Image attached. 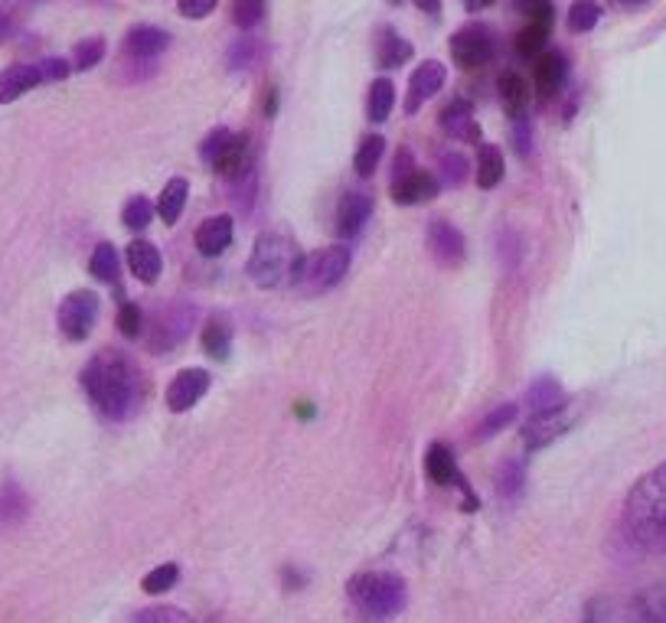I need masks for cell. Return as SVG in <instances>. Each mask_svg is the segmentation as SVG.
Here are the masks:
<instances>
[{"instance_id": "74e56055", "label": "cell", "mask_w": 666, "mask_h": 623, "mask_svg": "<svg viewBox=\"0 0 666 623\" xmlns=\"http://www.w3.org/2000/svg\"><path fill=\"white\" fill-rule=\"evenodd\" d=\"M601 20V7L594 0H575L569 10V26L575 33H588Z\"/></svg>"}, {"instance_id": "1f68e13d", "label": "cell", "mask_w": 666, "mask_h": 623, "mask_svg": "<svg viewBox=\"0 0 666 623\" xmlns=\"http://www.w3.org/2000/svg\"><path fill=\"white\" fill-rule=\"evenodd\" d=\"M89 271H92V277H98V281H105V284H114V281H118V271H121V262H118V252H114V245H108V242H98L96 252H92V262H89Z\"/></svg>"}, {"instance_id": "cb8c5ba5", "label": "cell", "mask_w": 666, "mask_h": 623, "mask_svg": "<svg viewBox=\"0 0 666 623\" xmlns=\"http://www.w3.org/2000/svg\"><path fill=\"white\" fill-rule=\"evenodd\" d=\"M412 53H415L412 43L402 40L395 30H380V36H376V63H380V69H398L402 63H408Z\"/></svg>"}, {"instance_id": "f35d334b", "label": "cell", "mask_w": 666, "mask_h": 623, "mask_svg": "<svg viewBox=\"0 0 666 623\" xmlns=\"http://www.w3.org/2000/svg\"><path fill=\"white\" fill-rule=\"evenodd\" d=\"M177 581H181V568H177V565H161V568H154V571L141 581V588H144L148 594H167Z\"/></svg>"}, {"instance_id": "836d02e7", "label": "cell", "mask_w": 666, "mask_h": 623, "mask_svg": "<svg viewBox=\"0 0 666 623\" xmlns=\"http://www.w3.org/2000/svg\"><path fill=\"white\" fill-rule=\"evenodd\" d=\"M128 623H196L184 611V608H171V604H154V608H144V611H134Z\"/></svg>"}, {"instance_id": "f907efd6", "label": "cell", "mask_w": 666, "mask_h": 623, "mask_svg": "<svg viewBox=\"0 0 666 623\" xmlns=\"http://www.w3.org/2000/svg\"><path fill=\"white\" fill-rule=\"evenodd\" d=\"M285 584L287 588H301V584H307V575H301L294 568H285Z\"/></svg>"}, {"instance_id": "484cf974", "label": "cell", "mask_w": 666, "mask_h": 623, "mask_svg": "<svg viewBox=\"0 0 666 623\" xmlns=\"http://www.w3.org/2000/svg\"><path fill=\"white\" fill-rule=\"evenodd\" d=\"M503 154H500V147H493V144H483L480 147V154H477V186L480 189H493L500 179H503Z\"/></svg>"}, {"instance_id": "60d3db41", "label": "cell", "mask_w": 666, "mask_h": 623, "mask_svg": "<svg viewBox=\"0 0 666 623\" xmlns=\"http://www.w3.org/2000/svg\"><path fill=\"white\" fill-rule=\"evenodd\" d=\"M262 13H265L262 0H236V7H232V17L242 30H252L262 20Z\"/></svg>"}, {"instance_id": "e575fe53", "label": "cell", "mask_w": 666, "mask_h": 623, "mask_svg": "<svg viewBox=\"0 0 666 623\" xmlns=\"http://www.w3.org/2000/svg\"><path fill=\"white\" fill-rule=\"evenodd\" d=\"M151 216H154V206H151L148 196H131L124 203V212H121V219H124V226L131 232H144L151 226Z\"/></svg>"}, {"instance_id": "db71d44e", "label": "cell", "mask_w": 666, "mask_h": 623, "mask_svg": "<svg viewBox=\"0 0 666 623\" xmlns=\"http://www.w3.org/2000/svg\"><path fill=\"white\" fill-rule=\"evenodd\" d=\"M627 3H634V0H627Z\"/></svg>"}, {"instance_id": "d4e9b609", "label": "cell", "mask_w": 666, "mask_h": 623, "mask_svg": "<svg viewBox=\"0 0 666 623\" xmlns=\"http://www.w3.org/2000/svg\"><path fill=\"white\" fill-rule=\"evenodd\" d=\"M187 196H190V183L184 177L171 179V183L164 186V193H161V199H157V212H161V219H164L167 226H174V222L184 216Z\"/></svg>"}, {"instance_id": "5bb4252c", "label": "cell", "mask_w": 666, "mask_h": 623, "mask_svg": "<svg viewBox=\"0 0 666 623\" xmlns=\"http://www.w3.org/2000/svg\"><path fill=\"white\" fill-rule=\"evenodd\" d=\"M428 249L441 265H458V262H465V252H468L465 236L445 219H435L428 226Z\"/></svg>"}, {"instance_id": "5b68a950", "label": "cell", "mask_w": 666, "mask_h": 623, "mask_svg": "<svg viewBox=\"0 0 666 623\" xmlns=\"http://www.w3.org/2000/svg\"><path fill=\"white\" fill-rule=\"evenodd\" d=\"M297 252H294V242L279 236V232H269L262 236L255 245H252V255H249V277L265 287V291H275V287H285L294 284V267H297Z\"/></svg>"}, {"instance_id": "7a4b0ae2", "label": "cell", "mask_w": 666, "mask_h": 623, "mask_svg": "<svg viewBox=\"0 0 666 623\" xmlns=\"http://www.w3.org/2000/svg\"><path fill=\"white\" fill-rule=\"evenodd\" d=\"M83 389L98 415L111 422L131 418L144 402V379L138 362L114 350H105L89 359V365L83 369Z\"/></svg>"}, {"instance_id": "ab89813d", "label": "cell", "mask_w": 666, "mask_h": 623, "mask_svg": "<svg viewBox=\"0 0 666 623\" xmlns=\"http://www.w3.org/2000/svg\"><path fill=\"white\" fill-rule=\"evenodd\" d=\"M101 56H105V40H101V36H89V40H83V43L73 50V66H76L79 73H89L92 66H98Z\"/></svg>"}, {"instance_id": "ee69618b", "label": "cell", "mask_w": 666, "mask_h": 623, "mask_svg": "<svg viewBox=\"0 0 666 623\" xmlns=\"http://www.w3.org/2000/svg\"><path fill=\"white\" fill-rule=\"evenodd\" d=\"M441 171H445V179L448 183H465V177H468V157L465 154H458V151H451V154H445L441 157Z\"/></svg>"}, {"instance_id": "9c48e42d", "label": "cell", "mask_w": 666, "mask_h": 623, "mask_svg": "<svg viewBox=\"0 0 666 623\" xmlns=\"http://www.w3.org/2000/svg\"><path fill=\"white\" fill-rule=\"evenodd\" d=\"M451 56L461 69L474 73V69H483L490 59H493V40L487 33L483 23H471L465 30H458L451 36Z\"/></svg>"}, {"instance_id": "3957f363", "label": "cell", "mask_w": 666, "mask_h": 623, "mask_svg": "<svg viewBox=\"0 0 666 623\" xmlns=\"http://www.w3.org/2000/svg\"><path fill=\"white\" fill-rule=\"evenodd\" d=\"M347 598L367 623L395 621L408 604L405 581L398 575H392V571H360V575H353L347 581Z\"/></svg>"}, {"instance_id": "f6af8a7d", "label": "cell", "mask_w": 666, "mask_h": 623, "mask_svg": "<svg viewBox=\"0 0 666 623\" xmlns=\"http://www.w3.org/2000/svg\"><path fill=\"white\" fill-rule=\"evenodd\" d=\"M513 7H516L520 13H526L529 20L553 23V0H513Z\"/></svg>"}, {"instance_id": "2e32d148", "label": "cell", "mask_w": 666, "mask_h": 623, "mask_svg": "<svg viewBox=\"0 0 666 623\" xmlns=\"http://www.w3.org/2000/svg\"><path fill=\"white\" fill-rule=\"evenodd\" d=\"M438 189H441V183H438L435 174H428V171H412V174H405V177H398L392 183V199H395L398 206L428 203V199L438 196Z\"/></svg>"}, {"instance_id": "f1b7e54d", "label": "cell", "mask_w": 666, "mask_h": 623, "mask_svg": "<svg viewBox=\"0 0 666 623\" xmlns=\"http://www.w3.org/2000/svg\"><path fill=\"white\" fill-rule=\"evenodd\" d=\"M382 157H385V141H382L380 134H370V138H363V141H360L353 167H357V174H360V177H373V174H376V167H380Z\"/></svg>"}, {"instance_id": "d6986e66", "label": "cell", "mask_w": 666, "mask_h": 623, "mask_svg": "<svg viewBox=\"0 0 666 623\" xmlns=\"http://www.w3.org/2000/svg\"><path fill=\"white\" fill-rule=\"evenodd\" d=\"M167 46H171V36H167L164 30H157V26H134V30L124 36V50H128V56H134V59H154V56H161Z\"/></svg>"}, {"instance_id": "603a6c76", "label": "cell", "mask_w": 666, "mask_h": 623, "mask_svg": "<svg viewBox=\"0 0 666 623\" xmlns=\"http://www.w3.org/2000/svg\"><path fill=\"white\" fill-rule=\"evenodd\" d=\"M441 128L451 134V138H468V141H477L480 138V128L474 121V111L468 101H451L445 111H441Z\"/></svg>"}, {"instance_id": "ffe728a7", "label": "cell", "mask_w": 666, "mask_h": 623, "mask_svg": "<svg viewBox=\"0 0 666 623\" xmlns=\"http://www.w3.org/2000/svg\"><path fill=\"white\" fill-rule=\"evenodd\" d=\"M128 267L134 271L138 281L154 284V281L161 277V267H164L157 245H151L148 239H134V242L128 245Z\"/></svg>"}, {"instance_id": "4dcf8cb0", "label": "cell", "mask_w": 666, "mask_h": 623, "mask_svg": "<svg viewBox=\"0 0 666 623\" xmlns=\"http://www.w3.org/2000/svg\"><path fill=\"white\" fill-rule=\"evenodd\" d=\"M500 98H503L506 111L523 114V108H526V101H529V89H526V83H523L520 73H503V76H500Z\"/></svg>"}, {"instance_id": "8fae6325", "label": "cell", "mask_w": 666, "mask_h": 623, "mask_svg": "<svg viewBox=\"0 0 666 623\" xmlns=\"http://www.w3.org/2000/svg\"><path fill=\"white\" fill-rule=\"evenodd\" d=\"M425 470H428V480H432V483H438V487H458V490H465V496L471 500V506L477 510L474 493H471L468 480L461 477V470H458V460H455V453H451L448 447H445V445L428 447V453H425Z\"/></svg>"}, {"instance_id": "44dd1931", "label": "cell", "mask_w": 666, "mask_h": 623, "mask_svg": "<svg viewBox=\"0 0 666 623\" xmlns=\"http://www.w3.org/2000/svg\"><path fill=\"white\" fill-rule=\"evenodd\" d=\"M563 83H566V56H563V53L543 56V63L536 66V95H539L543 101H549V98L559 95Z\"/></svg>"}, {"instance_id": "ba28073f", "label": "cell", "mask_w": 666, "mask_h": 623, "mask_svg": "<svg viewBox=\"0 0 666 623\" xmlns=\"http://www.w3.org/2000/svg\"><path fill=\"white\" fill-rule=\"evenodd\" d=\"M190 327H193V307L190 304H184V300H174V304H167V307H161V310L154 314L148 347L157 350V353H164V350L177 347V343L190 334Z\"/></svg>"}, {"instance_id": "f546056e", "label": "cell", "mask_w": 666, "mask_h": 623, "mask_svg": "<svg viewBox=\"0 0 666 623\" xmlns=\"http://www.w3.org/2000/svg\"><path fill=\"white\" fill-rule=\"evenodd\" d=\"M549 33H553V23H543V20H529L526 23V30L516 36V53L520 56H536V53H543V46L549 43Z\"/></svg>"}, {"instance_id": "f5cc1de1", "label": "cell", "mask_w": 666, "mask_h": 623, "mask_svg": "<svg viewBox=\"0 0 666 623\" xmlns=\"http://www.w3.org/2000/svg\"><path fill=\"white\" fill-rule=\"evenodd\" d=\"M461 3H465V7H468V10H483V7H490V3H493V0H461Z\"/></svg>"}, {"instance_id": "9a60e30c", "label": "cell", "mask_w": 666, "mask_h": 623, "mask_svg": "<svg viewBox=\"0 0 666 623\" xmlns=\"http://www.w3.org/2000/svg\"><path fill=\"white\" fill-rule=\"evenodd\" d=\"M373 212V199L363 193H347L337 206V232L343 239H357L363 232V226L370 222Z\"/></svg>"}, {"instance_id": "ac0fdd59", "label": "cell", "mask_w": 666, "mask_h": 623, "mask_svg": "<svg viewBox=\"0 0 666 623\" xmlns=\"http://www.w3.org/2000/svg\"><path fill=\"white\" fill-rule=\"evenodd\" d=\"M43 83L40 76V66H30V63H17V66H7L0 73V105H10L17 101L20 95H26L30 89H36Z\"/></svg>"}, {"instance_id": "4fadbf2b", "label": "cell", "mask_w": 666, "mask_h": 623, "mask_svg": "<svg viewBox=\"0 0 666 623\" xmlns=\"http://www.w3.org/2000/svg\"><path fill=\"white\" fill-rule=\"evenodd\" d=\"M571 428V418L566 408L559 412H543V415H533L526 425H523V445L529 450H539V447L553 445L556 438H563Z\"/></svg>"}, {"instance_id": "30bf717a", "label": "cell", "mask_w": 666, "mask_h": 623, "mask_svg": "<svg viewBox=\"0 0 666 623\" xmlns=\"http://www.w3.org/2000/svg\"><path fill=\"white\" fill-rule=\"evenodd\" d=\"M209 389V372L206 369H184L171 379L167 385V408L171 412H190L193 405L206 395Z\"/></svg>"}, {"instance_id": "8992f818", "label": "cell", "mask_w": 666, "mask_h": 623, "mask_svg": "<svg viewBox=\"0 0 666 623\" xmlns=\"http://www.w3.org/2000/svg\"><path fill=\"white\" fill-rule=\"evenodd\" d=\"M347 267H350V249H347V245L334 242V245L314 249V252H307V255L297 259V267H294V287L310 291V294L327 291V287H334V284L343 281Z\"/></svg>"}, {"instance_id": "e0dca14e", "label": "cell", "mask_w": 666, "mask_h": 623, "mask_svg": "<svg viewBox=\"0 0 666 623\" xmlns=\"http://www.w3.org/2000/svg\"><path fill=\"white\" fill-rule=\"evenodd\" d=\"M232 242V216H209L196 229V249L206 259H219Z\"/></svg>"}, {"instance_id": "681fc988", "label": "cell", "mask_w": 666, "mask_h": 623, "mask_svg": "<svg viewBox=\"0 0 666 623\" xmlns=\"http://www.w3.org/2000/svg\"><path fill=\"white\" fill-rule=\"evenodd\" d=\"M412 171H415V161H412V154L402 147V151H398V157H395V179L405 177V174H412Z\"/></svg>"}, {"instance_id": "7dc6e473", "label": "cell", "mask_w": 666, "mask_h": 623, "mask_svg": "<svg viewBox=\"0 0 666 623\" xmlns=\"http://www.w3.org/2000/svg\"><path fill=\"white\" fill-rule=\"evenodd\" d=\"M513 147H516L520 157H529V151H533V131H529L526 121H516V128H513Z\"/></svg>"}, {"instance_id": "816d5d0a", "label": "cell", "mask_w": 666, "mask_h": 623, "mask_svg": "<svg viewBox=\"0 0 666 623\" xmlns=\"http://www.w3.org/2000/svg\"><path fill=\"white\" fill-rule=\"evenodd\" d=\"M415 3H418V7H422L425 13H435V10L441 7V0H415Z\"/></svg>"}, {"instance_id": "83f0119b", "label": "cell", "mask_w": 666, "mask_h": 623, "mask_svg": "<svg viewBox=\"0 0 666 623\" xmlns=\"http://www.w3.org/2000/svg\"><path fill=\"white\" fill-rule=\"evenodd\" d=\"M229 347H232V334H229V324L212 317L206 327H203V350L212 359L229 357Z\"/></svg>"}, {"instance_id": "52a82bcc", "label": "cell", "mask_w": 666, "mask_h": 623, "mask_svg": "<svg viewBox=\"0 0 666 623\" xmlns=\"http://www.w3.org/2000/svg\"><path fill=\"white\" fill-rule=\"evenodd\" d=\"M98 320V294L96 291H73L59 304V330L66 340L83 343Z\"/></svg>"}, {"instance_id": "4316f807", "label": "cell", "mask_w": 666, "mask_h": 623, "mask_svg": "<svg viewBox=\"0 0 666 623\" xmlns=\"http://www.w3.org/2000/svg\"><path fill=\"white\" fill-rule=\"evenodd\" d=\"M392 105H395V86H392V79H376V83L370 86V98H367V118H370L373 124H380V121H385V118L392 114Z\"/></svg>"}, {"instance_id": "bcb514c9", "label": "cell", "mask_w": 666, "mask_h": 623, "mask_svg": "<svg viewBox=\"0 0 666 623\" xmlns=\"http://www.w3.org/2000/svg\"><path fill=\"white\" fill-rule=\"evenodd\" d=\"M40 76H43V83H63L69 76V63L66 59H43Z\"/></svg>"}, {"instance_id": "7c38bea8", "label": "cell", "mask_w": 666, "mask_h": 623, "mask_svg": "<svg viewBox=\"0 0 666 623\" xmlns=\"http://www.w3.org/2000/svg\"><path fill=\"white\" fill-rule=\"evenodd\" d=\"M445 79H448V69H445L438 59H425V63L412 73L408 95H405V111L415 114L432 95H438V89L445 86Z\"/></svg>"}, {"instance_id": "7402d4cb", "label": "cell", "mask_w": 666, "mask_h": 623, "mask_svg": "<svg viewBox=\"0 0 666 623\" xmlns=\"http://www.w3.org/2000/svg\"><path fill=\"white\" fill-rule=\"evenodd\" d=\"M529 408H533V415H543V412H559V408H566V392H563V385L553 379V375H543V379H536L533 385H529Z\"/></svg>"}, {"instance_id": "277c9868", "label": "cell", "mask_w": 666, "mask_h": 623, "mask_svg": "<svg viewBox=\"0 0 666 623\" xmlns=\"http://www.w3.org/2000/svg\"><path fill=\"white\" fill-rule=\"evenodd\" d=\"M581 623H666V584L624 598H594Z\"/></svg>"}, {"instance_id": "b9f144b4", "label": "cell", "mask_w": 666, "mask_h": 623, "mask_svg": "<svg viewBox=\"0 0 666 623\" xmlns=\"http://www.w3.org/2000/svg\"><path fill=\"white\" fill-rule=\"evenodd\" d=\"M141 327H144L141 307H138V304H124V307L118 310V330H121L124 337H141Z\"/></svg>"}, {"instance_id": "c3c4849f", "label": "cell", "mask_w": 666, "mask_h": 623, "mask_svg": "<svg viewBox=\"0 0 666 623\" xmlns=\"http://www.w3.org/2000/svg\"><path fill=\"white\" fill-rule=\"evenodd\" d=\"M219 0H181V13L190 17V20H203L216 10Z\"/></svg>"}, {"instance_id": "6da1fadb", "label": "cell", "mask_w": 666, "mask_h": 623, "mask_svg": "<svg viewBox=\"0 0 666 623\" xmlns=\"http://www.w3.org/2000/svg\"><path fill=\"white\" fill-rule=\"evenodd\" d=\"M618 529L634 555H666V460L631 487Z\"/></svg>"}, {"instance_id": "d590c367", "label": "cell", "mask_w": 666, "mask_h": 623, "mask_svg": "<svg viewBox=\"0 0 666 623\" xmlns=\"http://www.w3.org/2000/svg\"><path fill=\"white\" fill-rule=\"evenodd\" d=\"M26 516V496L17 483H7L0 490V523H17Z\"/></svg>"}, {"instance_id": "7bdbcfd3", "label": "cell", "mask_w": 666, "mask_h": 623, "mask_svg": "<svg viewBox=\"0 0 666 623\" xmlns=\"http://www.w3.org/2000/svg\"><path fill=\"white\" fill-rule=\"evenodd\" d=\"M496 483H500L503 496H520V490H523V467L520 463H503Z\"/></svg>"}, {"instance_id": "d6a6232c", "label": "cell", "mask_w": 666, "mask_h": 623, "mask_svg": "<svg viewBox=\"0 0 666 623\" xmlns=\"http://www.w3.org/2000/svg\"><path fill=\"white\" fill-rule=\"evenodd\" d=\"M520 418V408L516 405H500V408H493L483 422H480V428L474 431L477 441H487V438H493V435H500L503 428H510L513 422Z\"/></svg>"}, {"instance_id": "8d00e7d4", "label": "cell", "mask_w": 666, "mask_h": 623, "mask_svg": "<svg viewBox=\"0 0 666 623\" xmlns=\"http://www.w3.org/2000/svg\"><path fill=\"white\" fill-rule=\"evenodd\" d=\"M232 141H236V131H229V128H216V131H209V138L199 144V157L212 167V164L229 151Z\"/></svg>"}]
</instances>
